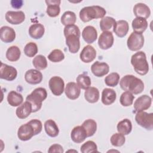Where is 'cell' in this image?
I'll list each match as a JSON object with an SVG mask.
<instances>
[{
  "mask_svg": "<svg viewBox=\"0 0 153 153\" xmlns=\"http://www.w3.org/2000/svg\"><path fill=\"white\" fill-rule=\"evenodd\" d=\"M120 81V75L117 72H112L106 76L105 78V82L108 86L115 87Z\"/></svg>",
  "mask_w": 153,
  "mask_h": 153,
  "instance_id": "cell-41",
  "label": "cell"
},
{
  "mask_svg": "<svg viewBox=\"0 0 153 153\" xmlns=\"http://www.w3.org/2000/svg\"><path fill=\"white\" fill-rule=\"evenodd\" d=\"M63 33L65 37L69 35H75L78 36L79 38H80V36H81L80 30L78 26L75 25H71L66 26L64 27Z\"/></svg>",
  "mask_w": 153,
  "mask_h": 153,
  "instance_id": "cell-44",
  "label": "cell"
},
{
  "mask_svg": "<svg viewBox=\"0 0 153 153\" xmlns=\"http://www.w3.org/2000/svg\"><path fill=\"white\" fill-rule=\"evenodd\" d=\"M0 38L5 43L11 42L16 38V32L12 27L4 26L0 29Z\"/></svg>",
  "mask_w": 153,
  "mask_h": 153,
  "instance_id": "cell-17",
  "label": "cell"
},
{
  "mask_svg": "<svg viewBox=\"0 0 153 153\" xmlns=\"http://www.w3.org/2000/svg\"><path fill=\"white\" fill-rule=\"evenodd\" d=\"M34 135V129L28 123L22 125L17 131V136L19 139L22 141L30 140Z\"/></svg>",
  "mask_w": 153,
  "mask_h": 153,
  "instance_id": "cell-11",
  "label": "cell"
},
{
  "mask_svg": "<svg viewBox=\"0 0 153 153\" xmlns=\"http://www.w3.org/2000/svg\"><path fill=\"white\" fill-rule=\"evenodd\" d=\"M48 85L52 93L55 96H60L65 91L64 81L59 76L51 77L49 80Z\"/></svg>",
  "mask_w": 153,
  "mask_h": 153,
  "instance_id": "cell-7",
  "label": "cell"
},
{
  "mask_svg": "<svg viewBox=\"0 0 153 153\" xmlns=\"http://www.w3.org/2000/svg\"><path fill=\"white\" fill-rule=\"evenodd\" d=\"M45 32L44 26L41 23L32 25L29 29V34L33 39H38L42 37Z\"/></svg>",
  "mask_w": 153,
  "mask_h": 153,
  "instance_id": "cell-26",
  "label": "cell"
},
{
  "mask_svg": "<svg viewBox=\"0 0 153 153\" xmlns=\"http://www.w3.org/2000/svg\"><path fill=\"white\" fill-rule=\"evenodd\" d=\"M48 59L52 62H59L65 59V54L62 50L54 49L49 54Z\"/></svg>",
  "mask_w": 153,
  "mask_h": 153,
  "instance_id": "cell-42",
  "label": "cell"
},
{
  "mask_svg": "<svg viewBox=\"0 0 153 153\" xmlns=\"http://www.w3.org/2000/svg\"><path fill=\"white\" fill-rule=\"evenodd\" d=\"M17 75V71L14 67L1 62L0 67V78L1 79L11 81L15 79Z\"/></svg>",
  "mask_w": 153,
  "mask_h": 153,
  "instance_id": "cell-8",
  "label": "cell"
},
{
  "mask_svg": "<svg viewBox=\"0 0 153 153\" xmlns=\"http://www.w3.org/2000/svg\"><path fill=\"white\" fill-rule=\"evenodd\" d=\"M60 0H46L45 3L47 5L46 12L47 14L51 17H55L60 14Z\"/></svg>",
  "mask_w": 153,
  "mask_h": 153,
  "instance_id": "cell-21",
  "label": "cell"
},
{
  "mask_svg": "<svg viewBox=\"0 0 153 153\" xmlns=\"http://www.w3.org/2000/svg\"><path fill=\"white\" fill-rule=\"evenodd\" d=\"M21 56L20 48L16 45L10 47L6 52V57L10 62L17 61Z\"/></svg>",
  "mask_w": 153,
  "mask_h": 153,
  "instance_id": "cell-33",
  "label": "cell"
},
{
  "mask_svg": "<svg viewBox=\"0 0 153 153\" xmlns=\"http://www.w3.org/2000/svg\"><path fill=\"white\" fill-rule=\"evenodd\" d=\"M24 53L25 55L29 57H32L35 56L38 53L37 45L33 42L27 43L24 48Z\"/></svg>",
  "mask_w": 153,
  "mask_h": 153,
  "instance_id": "cell-43",
  "label": "cell"
},
{
  "mask_svg": "<svg viewBox=\"0 0 153 153\" xmlns=\"http://www.w3.org/2000/svg\"><path fill=\"white\" fill-rule=\"evenodd\" d=\"M131 63L135 72L140 75H146L149 71V65L146 60L145 53L142 51H139L131 57Z\"/></svg>",
  "mask_w": 153,
  "mask_h": 153,
  "instance_id": "cell-3",
  "label": "cell"
},
{
  "mask_svg": "<svg viewBox=\"0 0 153 153\" xmlns=\"http://www.w3.org/2000/svg\"><path fill=\"white\" fill-rule=\"evenodd\" d=\"M6 20L12 25H19L25 20V14L22 11H8L5 14Z\"/></svg>",
  "mask_w": 153,
  "mask_h": 153,
  "instance_id": "cell-12",
  "label": "cell"
},
{
  "mask_svg": "<svg viewBox=\"0 0 153 153\" xmlns=\"http://www.w3.org/2000/svg\"><path fill=\"white\" fill-rule=\"evenodd\" d=\"M115 23L116 21L113 17L106 16L100 21V27L103 32L109 31L114 29Z\"/></svg>",
  "mask_w": 153,
  "mask_h": 153,
  "instance_id": "cell-32",
  "label": "cell"
},
{
  "mask_svg": "<svg viewBox=\"0 0 153 153\" xmlns=\"http://www.w3.org/2000/svg\"><path fill=\"white\" fill-rule=\"evenodd\" d=\"M133 13L136 17L148 19L151 14V10L149 7L143 3H137L133 7Z\"/></svg>",
  "mask_w": 153,
  "mask_h": 153,
  "instance_id": "cell-19",
  "label": "cell"
},
{
  "mask_svg": "<svg viewBox=\"0 0 153 153\" xmlns=\"http://www.w3.org/2000/svg\"><path fill=\"white\" fill-rule=\"evenodd\" d=\"M23 1L21 0H12L11 1V4L12 7L14 8H20L23 5Z\"/></svg>",
  "mask_w": 153,
  "mask_h": 153,
  "instance_id": "cell-47",
  "label": "cell"
},
{
  "mask_svg": "<svg viewBox=\"0 0 153 153\" xmlns=\"http://www.w3.org/2000/svg\"><path fill=\"white\" fill-rule=\"evenodd\" d=\"M23 101L22 95L16 91H11L7 96V102L11 106H20Z\"/></svg>",
  "mask_w": 153,
  "mask_h": 153,
  "instance_id": "cell-30",
  "label": "cell"
},
{
  "mask_svg": "<svg viewBox=\"0 0 153 153\" xmlns=\"http://www.w3.org/2000/svg\"><path fill=\"white\" fill-rule=\"evenodd\" d=\"M71 137L73 142L79 143L82 142L87 137V134L82 126H78L72 129L71 133Z\"/></svg>",
  "mask_w": 153,
  "mask_h": 153,
  "instance_id": "cell-18",
  "label": "cell"
},
{
  "mask_svg": "<svg viewBox=\"0 0 153 153\" xmlns=\"http://www.w3.org/2000/svg\"><path fill=\"white\" fill-rule=\"evenodd\" d=\"M120 85L122 90L134 94L141 93L144 90L143 82L133 75L124 76L120 81Z\"/></svg>",
  "mask_w": 153,
  "mask_h": 153,
  "instance_id": "cell-1",
  "label": "cell"
},
{
  "mask_svg": "<svg viewBox=\"0 0 153 153\" xmlns=\"http://www.w3.org/2000/svg\"><path fill=\"white\" fill-rule=\"evenodd\" d=\"M44 129L46 133L51 137L58 136L59 129L56 122L53 120H48L44 123Z\"/></svg>",
  "mask_w": 153,
  "mask_h": 153,
  "instance_id": "cell-29",
  "label": "cell"
},
{
  "mask_svg": "<svg viewBox=\"0 0 153 153\" xmlns=\"http://www.w3.org/2000/svg\"><path fill=\"white\" fill-rule=\"evenodd\" d=\"M100 93L99 90L94 87H90L87 88L84 92V97L85 100L91 103H96L99 100Z\"/></svg>",
  "mask_w": 153,
  "mask_h": 153,
  "instance_id": "cell-28",
  "label": "cell"
},
{
  "mask_svg": "<svg viewBox=\"0 0 153 153\" xmlns=\"http://www.w3.org/2000/svg\"><path fill=\"white\" fill-rule=\"evenodd\" d=\"M32 112V106L28 101H26L22 103L16 111V115L20 119H25L27 118Z\"/></svg>",
  "mask_w": 153,
  "mask_h": 153,
  "instance_id": "cell-23",
  "label": "cell"
},
{
  "mask_svg": "<svg viewBox=\"0 0 153 153\" xmlns=\"http://www.w3.org/2000/svg\"><path fill=\"white\" fill-rule=\"evenodd\" d=\"M76 83L78 85L81 89L86 90L90 87L91 82L90 76L87 75L82 74H79L76 78Z\"/></svg>",
  "mask_w": 153,
  "mask_h": 153,
  "instance_id": "cell-36",
  "label": "cell"
},
{
  "mask_svg": "<svg viewBox=\"0 0 153 153\" xmlns=\"http://www.w3.org/2000/svg\"><path fill=\"white\" fill-rule=\"evenodd\" d=\"M42 73L37 69H29L25 74V81L30 84L35 85L39 84L42 81Z\"/></svg>",
  "mask_w": 153,
  "mask_h": 153,
  "instance_id": "cell-13",
  "label": "cell"
},
{
  "mask_svg": "<svg viewBox=\"0 0 153 153\" xmlns=\"http://www.w3.org/2000/svg\"><path fill=\"white\" fill-rule=\"evenodd\" d=\"M76 20V16L75 13L71 11H65L61 17V23L66 26L74 25Z\"/></svg>",
  "mask_w": 153,
  "mask_h": 153,
  "instance_id": "cell-35",
  "label": "cell"
},
{
  "mask_svg": "<svg viewBox=\"0 0 153 153\" xmlns=\"http://www.w3.org/2000/svg\"><path fill=\"white\" fill-rule=\"evenodd\" d=\"M33 66L37 70H43L47 67V61L46 57L43 55H38L32 60Z\"/></svg>",
  "mask_w": 153,
  "mask_h": 153,
  "instance_id": "cell-37",
  "label": "cell"
},
{
  "mask_svg": "<svg viewBox=\"0 0 153 153\" xmlns=\"http://www.w3.org/2000/svg\"><path fill=\"white\" fill-rule=\"evenodd\" d=\"M106 13L104 8L99 5L88 6L79 11L80 19L83 22H88L94 19H102Z\"/></svg>",
  "mask_w": 153,
  "mask_h": 153,
  "instance_id": "cell-2",
  "label": "cell"
},
{
  "mask_svg": "<svg viewBox=\"0 0 153 153\" xmlns=\"http://www.w3.org/2000/svg\"><path fill=\"white\" fill-rule=\"evenodd\" d=\"M128 30L129 26L128 22L124 20H120L116 22L113 32H115L117 36L123 38L127 35Z\"/></svg>",
  "mask_w": 153,
  "mask_h": 153,
  "instance_id": "cell-25",
  "label": "cell"
},
{
  "mask_svg": "<svg viewBox=\"0 0 153 153\" xmlns=\"http://www.w3.org/2000/svg\"><path fill=\"white\" fill-rule=\"evenodd\" d=\"M29 124H30L32 127L34 129L35 131V135H36L39 134L42 129V124L40 120L37 119H33L28 122Z\"/></svg>",
  "mask_w": 153,
  "mask_h": 153,
  "instance_id": "cell-45",
  "label": "cell"
},
{
  "mask_svg": "<svg viewBox=\"0 0 153 153\" xmlns=\"http://www.w3.org/2000/svg\"><path fill=\"white\" fill-rule=\"evenodd\" d=\"M111 144L117 147L121 146H123L126 141V138L124 137V135L120 133H116L112 135L111 137Z\"/></svg>",
  "mask_w": 153,
  "mask_h": 153,
  "instance_id": "cell-40",
  "label": "cell"
},
{
  "mask_svg": "<svg viewBox=\"0 0 153 153\" xmlns=\"http://www.w3.org/2000/svg\"><path fill=\"white\" fill-rule=\"evenodd\" d=\"M152 103V99L146 94L139 97L134 102V109L136 112L143 111L150 108Z\"/></svg>",
  "mask_w": 153,
  "mask_h": 153,
  "instance_id": "cell-10",
  "label": "cell"
},
{
  "mask_svg": "<svg viewBox=\"0 0 153 153\" xmlns=\"http://www.w3.org/2000/svg\"><path fill=\"white\" fill-rule=\"evenodd\" d=\"M65 38L66 44L68 47L69 51L73 54L76 53L80 48L79 38L75 35H69Z\"/></svg>",
  "mask_w": 153,
  "mask_h": 153,
  "instance_id": "cell-22",
  "label": "cell"
},
{
  "mask_svg": "<svg viewBox=\"0 0 153 153\" xmlns=\"http://www.w3.org/2000/svg\"><path fill=\"white\" fill-rule=\"evenodd\" d=\"M134 96L129 91H124L120 96V102L123 106H129L133 104Z\"/></svg>",
  "mask_w": 153,
  "mask_h": 153,
  "instance_id": "cell-38",
  "label": "cell"
},
{
  "mask_svg": "<svg viewBox=\"0 0 153 153\" xmlns=\"http://www.w3.org/2000/svg\"><path fill=\"white\" fill-rule=\"evenodd\" d=\"M96 56V51L94 48L90 45L85 46L79 54L80 59L84 63L91 62L94 60Z\"/></svg>",
  "mask_w": 153,
  "mask_h": 153,
  "instance_id": "cell-15",
  "label": "cell"
},
{
  "mask_svg": "<svg viewBox=\"0 0 153 153\" xmlns=\"http://www.w3.org/2000/svg\"><path fill=\"white\" fill-rule=\"evenodd\" d=\"M132 27L134 32L142 33L148 27V22L146 19L140 17H136L132 21Z\"/></svg>",
  "mask_w": 153,
  "mask_h": 153,
  "instance_id": "cell-27",
  "label": "cell"
},
{
  "mask_svg": "<svg viewBox=\"0 0 153 153\" xmlns=\"http://www.w3.org/2000/svg\"><path fill=\"white\" fill-rule=\"evenodd\" d=\"M117 98V94L114 90L109 88H105L102 93L101 100L105 105H110L113 103Z\"/></svg>",
  "mask_w": 153,
  "mask_h": 153,
  "instance_id": "cell-24",
  "label": "cell"
},
{
  "mask_svg": "<svg viewBox=\"0 0 153 153\" xmlns=\"http://www.w3.org/2000/svg\"><path fill=\"white\" fill-rule=\"evenodd\" d=\"M82 153L97 152V146L96 143L92 140H88L83 143L80 148Z\"/></svg>",
  "mask_w": 153,
  "mask_h": 153,
  "instance_id": "cell-39",
  "label": "cell"
},
{
  "mask_svg": "<svg viewBox=\"0 0 153 153\" xmlns=\"http://www.w3.org/2000/svg\"><path fill=\"white\" fill-rule=\"evenodd\" d=\"M92 73L97 77H102L106 75L109 71V66L105 62L96 61L91 66Z\"/></svg>",
  "mask_w": 153,
  "mask_h": 153,
  "instance_id": "cell-14",
  "label": "cell"
},
{
  "mask_svg": "<svg viewBox=\"0 0 153 153\" xmlns=\"http://www.w3.org/2000/svg\"><path fill=\"white\" fill-rule=\"evenodd\" d=\"M117 128L119 133L124 135H127L131 131L132 124L130 120L125 118L118 123Z\"/></svg>",
  "mask_w": 153,
  "mask_h": 153,
  "instance_id": "cell-31",
  "label": "cell"
},
{
  "mask_svg": "<svg viewBox=\"0 0 153 153\" xmlns=\"http://www.w3.org/2000/svg\"><path fill=\"white\" fill-rule=\"evenodd\" d=\"M114 36L111 31L103 32L98 39V45L102 50H108L114 44Z\"/></svg>",
  "mask_w": 153,
  "mask_h": 153,
  "instance_id": "cell-9",
  "label": "cell"
},
{
  "mask_svg": "<svg viewBox=\"0 0 153 153\" xmlns=\"http://www.w3.org/2000/svg\"><path fill=\"white\" fill-rule=\"evenodd\" d=\"M47 93L45 88L38 87L27 96L26 100L29 102L32 106V112H36L40 110L42 102L47 98Z\"/></svg>",
  "mask_w": 153,
  "mask_h": 153,
  "instance_id": "cell-4",
  "label": "cell"
},
{
  "mask_svg": "<svg viewBox=\"0 0 153 153\" xmlns=\"http://www.w3.org/2000/svg\"><path fill=\"white\" fill-rule=\"evenodd\" d=\"M144 36L142 33L132 32L127 41V45L131 51H138L144 45Z\"/></svg>",
  "mask_w": 153,
  "mask_h": 153,
  "instance_id": "cell-6",
  "label": "cell"
},
{
  "mask_svg": "<svg viewBox=\"0 0 153 153\" xmlns=\"http://www.w3.org/2000/svg\"><path fill=\"white\" fill-rule=\"evenodd\" d=\"M65 93L68 98L71 100H75L78 99L80 95L81 88L76 83L69 82L66 85Z\"/></svg>",
  "mask_w": 153,
  "mask_h": 153,
  "instance_id": "cell-16",
  "label": "cell"
},
{
  "mask_svg": "<svg viewBox=\"0 0 153 153\" xmlns=\"http://www.w3.org/2000/svg\"><path fill=\"white\" fill-rule=\"evenodd\" d=\"M136 123L141 127L148 130L153 129V114L144 111L137 112L135 115Z\"/></svg>",
  "mask_w": 153,
  "mask_h": 153,
  "instance_id": "cell-5",
  "label": "cell"
},
{
  "mask_svg": "<svg viewBox=\"0 0 153 153\" xmlns=\"http://www.w3.org/2000/svg\"><path fill=\"white\" fill-rule=\"evenodd\" d=\"M82 37L88 44L94 42L97 38V32L96 29L92 26H87L82 32Z\"/></svg>",
  "mask_w": 153,
  "mask_h": 153,
  "instance_id": "cell-20",
  "label": "cell"
},
{
  "mask_svg": "<svg viewBox=\"0 0 153 153\" xmlns=\"http://www.w3.org/2000/svg\"><path fill=\"white\" fill-rule=\"evenodd\" d=\"M48 152L53 153V152H63V148L62 146L59 144H53L49 148Z\"/></svg>",
  "mask_w": 153,
  "mask_h": 153,
  "instance_id": "cell-46",
  "label": "cell"
},
{
  "mask_svg": "<svg viewBox=\"0 0 153 153\" xmlns=\"http://www.w3.org/2000/svg\"><path fill=\"white\" fill-rule=\"evenodd\" d=\"M86 131L87 137L94 135L97 130V123L93 119H87L85 120L81 125Z\"/></svg>",
  "mask_w": 153,
  "mask_h": 153,
  "instance_id": "cell-34",
  "label": "cell"
}]
</instances>
